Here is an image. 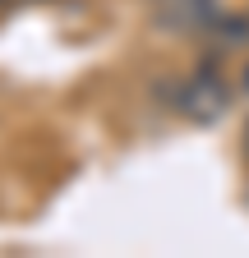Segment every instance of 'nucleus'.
<instances>
[{
    "label": "nucleus",
    "instance_id": "obj_1",
    "mask_svg": "<svg viewBox=\"0 0 249 258\" xmlns=\"http://www.w3.org/2000/svg\"><path fill=\"white\" fill-rule=\"evenodd\" d=\"M180 111L190 120H217L226 111V83L217 74H194L180 88Z\"/></svg>",
    "mask_w": 249,
    "mask_h": 258
},
{
    "label": "nucleus",
    "instance_id": "obj_2",
    "mask_svg": "<svg viewBox=\"0 0 249 258\" xmlns=\"http://www.w3.org/2000/svg\"><path fill=\"white\" fill-rule=\"evenodd\" d=\"M157 23L171 32H194L212 19V0H152Z\"/></svg>",
    "mask_w": 249,
    "mask_h": 258
},
{
    "label": "nucleus",
    "instance_id": "obj_3",
    "mask_svg": "<svg viewBox=\"0 0 249 258\" xmlns=\"http://www.w3.org/2000/svg\"><path fill=\"white\" fill-rule=\"evenodd\" d=\"M244 143H249V129H244Z\"/></svg>",
    "mask_w": 249,
    "mask_h": 258
},
{
    "label": "nucleus",
    "instance_id": "obj_4",
    "mask_svg": "<svg viewBox=\"0 0 249 258\" xmlns=\"http://www.w3.org/2000/svg\"><path fill=\"white\" fill-rule=\"evenodd\" d=\"M244 83H249V74H244Z\"/></svg>",
    "mask_w": 249,
    "mask_h": 258
}]
</instances>
